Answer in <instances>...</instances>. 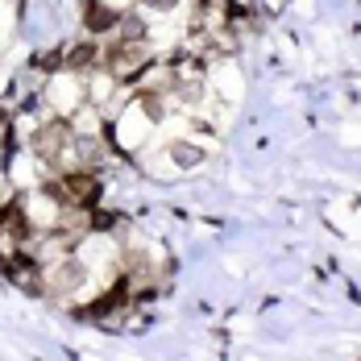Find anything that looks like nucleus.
Instances as JSON below:
<instances>
[{"label":"nucleus","mask_w":361,"mask_h":361,"mask_svg":"<svg viewBox=\"0 0 361 361\" xmlns=\"http://www.w3.org/2000/svg\"><path fill=\"white\" fill-rule=\"evenodd\" d=\"M116 21H121V13H116L112 4H104V0H87V8H83V25H87L92 34H112Z\"/></svg>","instance_id":"obj_1"},{"label":"nucleus","mask_w":361,"mask_h":361,"mask_svg":"<svg viewBox=\"0 0 361 361\" xmlns=\"http://www.w3.org/2000/svg\"><path fill=\"white\" fill-rule=\"evenodd\" d=\"M63 63L71 71H83V67L100 63V50H96V42H79V46H71V54H63Z\"/></svg>","instance_id":"obj_2"}]
</instances>
